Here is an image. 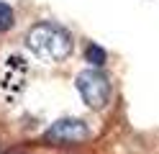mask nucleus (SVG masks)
Instances as JSON below:
<instances>
[{"label": "nucleus", "instance_id": "f257e3e1", "mask_svg": "<svg viewBox=\"0 0 159 154\" xmlns=\"http://www.w3.org/2000/svg\"><path fill=\"white\" fill-rule=\"evenodd\" d=\"M26 46L44 62H62L72 51V34L59 23L41 21L26 34Z\"/></svg>", "mask_w": 159, "mask_h": 154}, {"label": "nucleus", "instance_id": "f03ea898", "mask_svg": "<svg viewBox=\"0 0 159 154\" xmlns=\"http://www.w3.org/2000/svg\"><path fill=\"white\" fill-rule=\"evenodd\" d=\"M75 85H77V92L82 95V100L87 103V108H93V110H103L108 105V100H111V80L100 69L80 72Z\"/></svg>", "mask_w": 159, "mask_h": 154}, {"label": "nucleus", "instance_id": "7ed1b4c3", "mask_svg": "<svg viewBox=\"0 0 159 154\" xmlns=\"http://www.w3.org/2000/svg\"><path fill=\"white\" fill-rule=\"evenodd\" d=\"M87 136H90V128L80 118H59L46 131V141H54V144H80Z\"/></svg>", "mask_w": 159, "mask_h": 154}, {"label": "nucleus", "instance_id": "20e7f679", "mask_svg": "<svg viewBox=\"0 0 159 154\" xmlns=\"http://www.w3.org/2000/svg\"><path fill=\"white\" fill-rule=\"evenodd\" d=\"M26 77H28V64L26 59L21 57H8L3 69H0V90L8 92V95H18L23 87H26Z\"/></svg>", "mask_w": 159, "mask_h": 154}, {"label": "nucleus", "instance_id": "39448f33", "mask_svg": "<svg viewBox=\"0 0 159 154\" xmlns=\"http://www.w3.org/2000/svg\"><path fill=\"white\" fill-rule=\"evenodd\" d=\"M85 59L90 62L93 67H100V64H105L108 54H105V49H103V46H98L95 41H90V44L85 46Z\"/></svg>", "mask_w": 159, "mask_h": 154}, {"label": "nucleus", "instance_id": "423d86ee", "mask_svg": "<svg viewBox=\"0 0 159 154\" xmlns=\"http://www.w3.org/2000/svg\"><path fill=\"white\" fill-rule=\"evenodd\" d=\"M13 23H16L13 8L8 5V3H0V31H8V28H13Z\"/></svg>", "mask_w": 159, "mask_h": 154}]
</instances>
